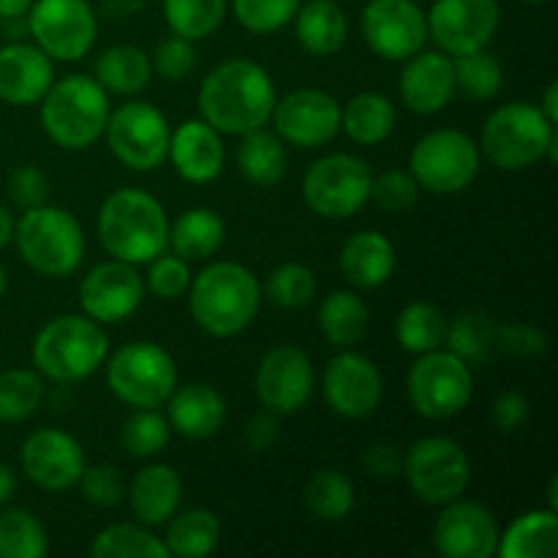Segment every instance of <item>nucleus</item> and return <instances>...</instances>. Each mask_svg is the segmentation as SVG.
<instances>
[{
  "mask_svg": "<svg viewBox=\"0 0 558 558\" xmlns=\"http://www.w3.org/2000/svg\"><path fill=\"white\" fill-rule=\"evenodd\" d=\"M548 341L545 332L532 325H501L499 327V352L515 354V357H534L543 354Z\"/></svg>",
  "mask_w": 558,
  "mask_h": 558,
  "instance_id": "53",
  "label": "nucleus"
},
{
  "mask_svg": "<svg viewBox=\"0 0 558 558\" xmlns=\"http://www.w3.org/2000/svg\"><path fill=\"white\" fill-rule=\"evenodd\" d=\"M278 439V425L270 414H259L245 425V445L256 452H265Z\"/></svg>",
  "mask_w": 558,
  "mask_h": 558,
  "instance_id": "56",
  "label": "nucleus"
},
{
  "mask_svg": "<svg viewBox=\"0 0 558 558\" xmlns=\"http://www.w3.org/2000/svg\"><path fill=\"white\" fill-rule=\"evenodd\" d=\"M14 216H11L9 207L0 205V251L14 240Z\"/></svg>",
  "mask_w": 558,
  "mask_h": 558,
  "instance_id": "59",
  "label": "nucleus"
},
{
  "mask_svg": "<svg viewBox=\"0 0 558 558\" xmlns=\"http://www.w3.org/2000/svg\"><path fill=\"white\" fill-rule=\"evenodd\" d=\"M238 167L243 178L248 183L259 185V189H270V185L281 183L289 169L287 147H283L281 136L265 129L248 131V134L240 136Z\"/></svg>",
  "mask_w": 558,
  "mask_h": 558,
  "instance_id": "33",
  "label": "nucleus"
},
{
  "mask_svg": "<svg viewBox=\"0 0 558 558\" xmlns=\"http://www.w3.org/2000/svg\"><path fill=\"white\" fill-rule=\"evenodd\" d=\"M41 125L63 150H87L101 140L109 120V93L96 76L69 74L52 82L41 101Z\"/></svg>",
  "mask_w": 558,
  "mask_h": 558,
  "instance_id": "4",
  "label": "nucleus"
},
{
  "mask_svg": "<svg viewBox=\"0 0 558 558\" xmlns=\"http://www.w3.org/2000/svg\"><path fill=\"white\" fill-rule=\"evenodd\" d=\"M107 385L125 407L161 409L178 387V365L158 343H125L107 363Z\"/></svg>",
  "mask_w": 558,
  "mask_h": 558,
  "instance_id": "8",
  "label": "nucleus"
},
{
  "mask_svg": "<svg viewBox=\"0 0 558 558\" xmlns=\"http://www.w3.org/2000/svg\"><path fill=\"white\" fill-rule=\"evenodd\" d=\"M409 401L425 420H450L472 401V365L445 347L417 354L407 379Z\"/></svg>",
  "mask_w": 558,
  "mask_h": 558,
  "instance_id": "11",
  "label": "nucleus"
},
{
  "mask_svg": "<svg viewBox=\"0 0 558 558\" xmlns=\"http://www.w3.org/2000/svg\"><path fill=\"white\" fill-rule=\"evenodd\" d=\"M539 112L545 114V120H548L550 125H556V129H558V82H550V85L545 87V96H543V104H539Z\"/></svg>",
  "mask_w": 558,
  "mask_h": 558,
  "instance_id": "57",
  "label": "nucleus"
},
{
  "mask_svg": "<svg viewBox=\"0 0 558 558\" xmlns=\"http://www.w3.org/2000/svg\"><path fill=\"white\" fill-rule=\"evenodd\" d=\"M14 488H16L14 469L5 466V463H0V505L11 499V494H14Z\"/></svg>",
  "mask_w": 558,
  "mask_h": 558,
  "instance_id": "60",
  "label": "nucleus"
},
{
  "mask_svg": "<svg viewBox=\"0 0 558 558\" xmlns=\"http://www.w3.org/2000/svg\"><path fill=\"white\" fill-rule=\"evenodd\" d=\"M227 16V0H163V20L174 36L199 41L216 33Z\"/></svg>",
  "mask_w": 558,
  "mask_h": 558,
  "instance_id": "42",
  "label": "nucleus"
},
{
  "mask_svg": "<svg viewBox=\"0 0 558 558\" xmlns=\"http://www.w3.org/2000/svg\"><path fill=\"white\" fill-rule=\"evenodd\" d=\"M167 537H163V545H167L169 556L178 558H199L210 556L213 550L221 543V523L213 515L210 510H183L174 512L169 518Z\"/></svg>",
  "mask_w": 558,
  "mask_h": 558,
  "instance_id": "37",
  "label": "nucleus"
},
{
  "mask_svg": "<svg viewBox=\"0 0 558 558\" xmlns=\"http://www.w3.org/2000/svg\"><path fill=\"white\" fill-rule=\"evenodd\" d=\"M31 5L33 0H0V20H20Z\"/></svg>",
  "mask_w": 558,
  "mask_h": 558,
  "instance_id": "58",
  "label": "nucleus"
},
{
  "mask_svg": "<svg viewBox=\"0 0 558 558\" xmlns=\"http://www.w3.org/2000/svg\"><path fill=\"white\" fill-rule=\"evenodd\" d=\"M428 20V36L450 58L485 49L499 31V0H434Z\"/></svg>",
  "mask_w": 558,
  "mask_h": 558,
  "instance_id": "15",
  "label": "nucleus"
},
{
  "mask_svg": "<svg viewBox=\"0 0 558 558\" xmlns=\"http://www.w3.org/2000/svg\"><path fill=\"white\" fill-rule=\"evenodd\" d=\"M169 161L189 183H213L221 174L227 150L221 134L205 120H185L172 131L169 140Z\"/></svg>",
  "mask_w": 558,
  "mask_h": 558,
  "instance_id": "25",
  "label": "nucleus"
},
{
  "mask_svg": "<svg viewBox=\"0 0 558 558\" xmlns=\"http://www.w3.org/2000/svg\"><path fill=\"white\" fill-rule=\"evenodd\" d=\"M256 396L272 414H294L314 396V365L298 347H278L256 368Z\"/></svg>",
  "mask_w": 558,
  "mask_h": 558,
  "instance_id": "22",
  "label": "nucleus"
},
{
  "mask_svg": "<svg viewBox=\"0 0 558 558\" xmlns=\"http://www.w3.org/2000/svg\"><path fill=\"white\" fill-rule=\"evenodd\" d=\"M558 129L539 107L526 101L501 104L488 114L480 136V153L505 172H521L543 158L556 161Z\"/></svg>",
  "mask_w": 558,
  "mask_h": 558,
  "instance_id": "5",
  "label": "nucleus"
},
{
  "mask_svg": "<svg viewBox=\"0 0 558 558\" xmlns=\"http://www.w3.org/2000/svg\"><path fill=\"white\" fill-rule=\"evenodd\" d=\"M360 27L371 52L396 63L412 58L428 41V20L414 0H371Z\"/></svg>",
  "mask_w": 558,
  "mask_h": 558,
  "instance_id": "16",
  "label": "nucleus"
},
{
  "mask_svg": "<svg viewBox=\"0 0 558 558\" xmlns=\"http://www.w3.org/2000/svg\"><path fill=\"white\" fill-rule=\"evenodd\" d=\"M85 499L96 507H114L125 494L120 469L112 463H98V466H85L80 483Z\"/></svg>",
  "mask_w": 558,
  "mask_h": 558,
  "instance_id": "50",
  "label": "nucleus"
},
{
  "mask_svg": "<svg viewBox=\"0 0 558 558\" xmlns=\"http://www.w3.org/2000/svg\"><path fill=\"white\" fill-rule=\"evenodd\" d=\"M20 463L27 480L49 494L74 488L87 466L80 441L60 428L33 430L22 445Z\"/></svg>",
  "mask_w": 558,
  "mask_h": 558,
  "instance_id": "19",
  "label": "nucleus"
},
{
  "mask_svg": "<svg viewBox=\"0 0 558 558\" xmlns=\"http://www.w3.org/2000/svg\"><path fill=\"white\" fill-rule=\"evenodd\" d=\"M14 240L27 267L44 278H65L85 259V232L63 207L38 205L22 210Z\"/></svg>",
  "mask_w": 558,
  "mask_h": 558,
  "instance_id": "7",
  "label": "nucleus"
},
{
  "mask_svg": "<svg viewBox=\"0 0 558 558\" xmlns=\"http://www.w3.org/2000/svg\"><path fill=\"white\" fill-rule=\"evenodd\" d=\"M5 287H9V278H5L3 265H0V298H3V294H5Z\"/></svg>",
  "mask_w": 558,
  "mask_h": 558,
  "instance_id": "61",
  "label": "nucleus"
},
{
  "mask_svg": "<svg viewBox=\"0 0 558 558\" xmlns=\"http://www.w3.org/2000/svg\"><path fill=\"white\" fill-rule=\"evenodd\" d=\"M98 240L112 259L147 265L169 248V218L161 202L142 189H118L98 210Z\"/></svg>",
  "mask_w": 558,
  "mask_h": 558,
  "instance_id": "2",
  "label": "nucleus"
},
{
  "mask_svg": "<svg viewBox=\"0 0 558 558\" xmlns=\"http://www.w3.org/2000/svg\"><path fill=\"white\" fill-rule=\"evenodd\" d=\"M303 0H232V11L240 25L251 33H276L287 27L298 14Z\"/></svg>",
  "mask_w": 558,
  "mask_h": 558,
  "instance_id": "47",
  "label": "nucleus"
},
{
  "mask_svg": "<svg viewBox=\"0 0 558 558\" xmlns=\"http://www.w3.org/2000/svg\"><path fill=\"white\" fill-rule=\"evenodd\" d=\"M401 90L403 104L414 114H436L452 101L456 96V69L447 52H414L412 58L403 60L401 71Z\"/></svg>",
  "mask_w": 558,
  "mask_h": 558,
  "instance_id": "23",
  "label": "nucleus"
},
{
  "mask_svg": "<svg viewBox=\"0 0 558 558\" xmlns=\"http://www.w3.org/2000/svg\"><path fill=\"white\" fill-rule=\"evenodd\" d=\"M27 31L49 58L74 63L96 44L98 22L87 0H33L27 9Z\"/></svg>",
  "mask_w": 558,
  "mask_h": 558,
  "instance_id": "14",
  "label": "nucleus"
},
{
  "mask_svg": "<svg viewBox=\"0 0 558 558\" xmlns=\"http://www.w3.org/2000/svg\"><path fill=\"white\" fill-rule=\"evenodd\" d=\"M447 316L439 305L428 300H414L403 305L396 319V338L403 352L425 354L445 347Z\"/></svg>",
  "mask_w": 558,
  "mask_h": 558,
  "instance_id": "38",
  "label": "nucleus"
},
{
  "mask_svg": "<svg viewBox=\"0 0 558 558\" xmlns=\"http://www.w3.org/2000/svg\"><path fill=\"white\" fill-rule=\"evenodd\" d=\"M265 294L278 308H305L316 298V276L300 262H287L267 276Z\"/></svg>",
  "mask_w": 558,
  "mask_h": 558,
  "instance_id": "46",
  "label": "nucleus"
},
{
  "mask_svg": "<svg viewBox=\"0 0 558 558\" xmlns=\"http://www.w3.org/2000/svg\"><path fill=\"white\" fill-rule=\"evenodd\" d=\"M145 300V281L136 265L109 259L93 267L80 283V305L98 325H118L131 319Z\"/></svg>",
  "mask_w": 558,
  "mask_h": 558,
  "instance_id": "18",
  "label": "nucleus"
},
{
  "mask_svg": "<svg viewBox=\"0 0 558 558\" xmlns=\"http://www.w3.org/2000/svg\"><path fill=\"white\" fill-rule=\"evenodd\" d=\"M434 526V545L445 558H490L499 548V523L480 501L452 499L441 505Z\"/></svg>",
  "mask_w": 558,
  "mask_h": 558,
  "instance_id": "20",
  "label": "nucleus"
},
{
  "mask_svg": "<svg viewBox=\"0 0 558 558\" xmlns=\"http://www.w3.org/2000/svg\"><path fill=\"white\" fill-rule=\"evenodd\" d=\"M93 558H167L161 537L136 523H112L96 534L90 545Z\"/></svg>",
  "mask_w": 558,
  "mask_h": 558,
  "instance_id": "40",
  "label": "nucleus"
},
{
  "mask_svg": "<svg viewBox=\"0 0 558 558\" xmlns=\"http://www.w3.org/2000/svg\"><path fill=\"white\" fill-rule=\"evenodd\" d=\"M322 390L332 412L347 420H363L379 409L385 381L365 354L341 352L327 363Z\"/></svg>",
  "mask_w": 558,
  "mask_h": 558,
  "instance_id": "21",
  "label": "nucleus"
},
{
  "mask_svg": "<svg viewBox=\"0 0 558 558\" xmlns=\"http://www.w3.org/2000/svg\"><path fill=\"white\" fill-rule=\"evenodd\" d=\"M316 325L332 347L352 349L354 343L363 341L365 330H368V305L363 303L360 294L338 289L322 300Z\"/></svg>",
  "mask_w": 558,
  "mask_h": 558,
  "instance_id": "34",
  "label": "nucleus"
},
{
  "mask_svg": "<svg viewBox=\"0 0 558 558\" xmlns=\"http://www.w3.org/2000/svg\"><path fill=\"white\" fill-rule=\"evenodd\" d=\"M49 554V539L41 521L27 510L0 512V558H44Z\"/></svg>",
  "mask_w": 558,
  "mask_h": 558,
  "instance_id": "43",
  "label": "nucleus"
},
{
  "mask_svg": "<svg viewBox=\"0 0 558 558\" xmlns=\"http://www.w3.org/2000/svg\"><path fill=\"white\" fill-rule=\"evenodd\" d=\"M150 63H153V71L161 74L163 80H183V76L191 74L196 65L194 41H189V38L183 36L163 38V41H158Z\"/></svg>",
  "mask_w": 558,
  "mask_h": 558,
  "instance_id": "51",
  "label": "nucleus"
},
{
  "mask_svg": "<svg viewBox=\"0 0 558 558\" xmlns=\"http://www.w3.org/2000/svg\"><path fill=\"white\" fill-rule=\"evenodd\" d=\"M371 172L363 158L352 153H330L308 167L303 178V199L316 216L343 221L371 202Z\"/></svg>",
  "mask_w": 558,
  "mask_h": 558,
  "instance_id": "10",
  "label": "nucleus"
},
{
  "mask_svg": "<svg viewBox=\"0 0 558 558\" xmlns=\"http://www.w3.org/2000/svg\"><path fill=\"white\" fill-rule=\"evenodd\" d=\"M490 420L501 434H515L529 420V398L521 390H505L494 398Z\"/></svg>",
  "mask_w": 558,
  "mask_h": 558,
  "instance_id": "54",
  "label": "nucleus"
},
{
  "mask_svg": "<svg viewBox=\"0 0 558 558\" xmlns=\"http://www.w3.org/2000/svg\"><path fill=\"white\" fill-rule=\"evenodd\" d=\"M276 85L259 63L245 58L216 65L199 85V112L218 134L243 136L265 129L276 107Z\"/></svg>",
  "mask_w": 558,
  "mask_h": 558,
  "instance_id": "1",
  "label": "nucleus"
},
{
  "mask_svg": "<svg viewBox=\"0 0 558 558\" xmlns=\"http://www.w3.org/2000/svg\"><path fill=\"white\" fill-rule=\"evenodd\" d=\"M227 238L223 218L210 207L185 210L174 223H169V248L185 262H199L216 254Z\"/></svg>",
  "mask_w": 558,
  "mask_h": 558,
  "instance_id": "31",
  "label": "nucleus"
},
{
  "mask_svg": "<svg viewBox=\"0 0 558 558\" xmlns=\"http://www.w3.org/2000/svg\"><path fill=\"white\" fill-rule=\"evenodd\" d=\"M169 420L158 409H134L120 430V445L131 458H153L167 447Z\"/></svg>",
  "mask_w": 558,
  "mask_h": 558,
  "instance_id": "45",
  "label": "nucleus"
},
{
  "mask_svg": "<svg viewBox=\"0 0 558 558\" xmlns=\"http://www.w3.org/2000/svg\"><path fill=\"white\" fill-rule=\"evenodd\" d=\"M403 472L414 496L434 507L463 496L472 483V461L450 436H425L414 441L403 456Z\"/></svg>",
  "mask_w": 558,
  "mask_h": 558,
  "instance_id": "12",
  "label": "nucleus"
},
{
  "mask_svg": "<svg viewBox=\"0 0 558 558\" xmlns=\"http://www.w3.org/2000/svg\"><path fill=\"white\" fill-rule=\"evenodd\" d=\"M521 3H543V0H521Z\"/></svg>",
  "mask_w": 558,
  "mask_h": 558,
  "instance_id": "62",
  "label": "nucleus"
},
{
  "mask_svg": "<svg viewBox=\"0 0 558 558\" xmlns=\"http://www.w3.org/2000/svg\"><path fill=\"white\" fill-rule=\"evenodd\" d=\"M167 420L169 428L178 430L183 439H210L227 420V401L207 381H191V385L174 387L167 401Z\"/></svg>",
  "mask_w": 558,
  "mask_h": 558,
  "instance_id": "26",
  "label": "nucleus"
},
{
  "mask_svg": "<svg viewBox=\"0 0 558 558\" xmlns=\"http://www.w3.org/2000/svg\"><path fill=\"white\" fill-rule=\"evenodd\" d=\"M153 63L140 47L118 44V47L104 49L96 60V82L107 93L118 96H136L150 85Z\"/></svg>",
  "mask_w": 558,
  "mask_h": 558,
  "instance_id": "35",
  "label": "nucleus"
},
{
  "mask_svg": "<svg viewBox=\"0 0 558 558\" xmlns=\"http://www.w3.org/2000/svg\"><path fill=\"white\" fill-rule=\"evenodd\" d=\"M343 278L357 289H376L390 281L396 270V248L376 229L352 234L338 256Z\"/></svg>",
  "mask_w": 558,
  "mask_h": 558,
  "instance_id": "28",
  "label": "nucleus"
},
{
  "mask_svg": "<svg viewBox=\"0 0 558 558\" xmlns=\"http://www.w3.org/2000/svg\"><path fill=\"white\" fill-rule=\"evenodd\" d=\"M109 341L98 322L85 314H63L41 327L33 341V365L49 381H82L107 363Z\"/></svg>",
  "mask_w": 558,
  "mask_h": 558,
  "instance_id": "6",
  "label": "nucleus"
},
{
  "mask_svg": "<svg viewBox=\"0 0 558 558\" xmlns=\"http://www.w3.org/2000/svg\"><path fill=\"white\" fill-rule=\"evenodd\" d=\"M420 185L412 178V172H403V169H390V172H381L379 178L371 180V199L387 213H403L417 202Z\"/></svg>",
  "mask_w": 558,
  "mask_h": 558,
  "instance_id": "49",
  "label": "nucleus"
},
{
  "mask_svg": "<svg viewBox=\"0 0 558 558\" xmlns=\"http://www.w3.org/2000/svg\"><path fill=\"white\" fill-rule=\"evenodd\" d=\"M54 82V60L36 44L0 47V101L33 107Z\"/></svg>",
  "mask_w": 558,
  "mask_h": 558,
  "instance_id": "24",
  "label": "nucleus"
},
{
  "mask_svg": "<svg viewBox=\"0 0 558 558\" xmlns=\"http://www.w3.org/2000/svg\"><path fill=\"white\" fill-rule=\"evenodd\" d=\"M292 22L294 36H298L300 47L305 52L327 58V54H336L347 44L349 22L336 0H308V3H300Z\"/></svg>",
  "mask_w": 558,
  "mask_h": 558,
  "instance_id": "29",
  "label": "nucleus"
},
{
  "mask_svg": "<svg viewBox=\"0 0 558 558\" xmlns=\"http://www.w3.org/2000/svg\"><path fill=\"white\" fill-rule=\"evenodd\" d=\"M270 120L281 142L314 150L336 140L341 131V104L319 87H300L276 101Z\"/></svg>",
  "mask_w": 558,
  "mask_h": 558,
  "instance_id": "17",
  "label": "nucleus"
},
{
  "mask_svg": "<svg viewBox=\"0 0 558 558\" xmlns=\"http://www.w3.org/2000/svg\"><path fill=\"white\" fill-rule=\"evenodd\" d=\"M341 129L357 145H381L396 129V107L381 93H357L341 107Z\"/></svg>",
  "mask_w": 558,
  "mask_h": 558,
  "instance_id": "32",
  "label": "nucleus"
},
{
  "mask_svg": "<svg viewBox=\"0 0 558 558\" xmlns=\"http://www.w3.org/2000/svg\"><path fill=\"white\" fill-rule=\"evenodd\" d=\"M44 401V381L36 371L11 368L0 374V423H25Z\"/></svg>",
  "mask_w": 558,
  "mask_h": 558,
  "instance_id": "44",
  "label": "nucleus"
},
{
  "mask_svg": "<svg viewBox=\"0 0 558 558\" xmlns=\"http://www.w3.org/2000/svg\"><path fill=\"white\" fill-rule=\"evenodd\" d=\"M259 305V281L238 262H213L199 276L191 278V316L213 338L240 336L256 319Z\"/></svg>",
  "mask_w": 558,
  "mask_h": 558,
  "instance_id": "3",
  "label": "nucleus"
},
{
  "mask_svg": "<svg viewBox=\"0 0 558 558\" xmlns=\"http://www.w3.org/2000/svg\"><path fill=\"white\" fill-rule=\"evenodd\" d=\"M558 554V515L554 507L523 512L499 537L501 558H554Z\"/></svg>",
  "mask_w": 558,
  "mask_h": 558,
  "instance_id": "30",
  "label": "nucleus"
},
{
  "mask_svg": "<svg viewBox=\"0 0 558 558\" xmlns=\"http://www.w3.org/2000/svg\"><path fill=\"white\" fill-rule=\"evenodd\" d=\"M365 472L376 480H392L403 472V452L390 441H376L360 458Z\"/></svg>",
  "mask_w": 558,
  "mask_h": 558,
  "instance_id": "55",
  "label": "nucleus"
},
{
  "mask_svg": "<svg viewBox=\"0 0 558 558\" xmlns=\"http://www.w3.org/2000/svg\"><path fill=\"white\" fill-rule=\"evenodd\" d=\"M305 507L316 521H343L354 510L352 480L338 469H319L305 485Z\"/></svg>",
  "mask_w": 558,
  "mask_h": 558,
  "instance_id": "39",
  "label": "nucleus"
},
{
  "mask_svg": "<svg viewBox=\"0 0 558 558\" xmlns=\"http://www.w3.org/2000/svg\"><path fill=\"white\" fill-rule=\"evenodd\" d=\"M445 349L466 365L488 363L499 352V325L488 314L466 311L447 322Z\"/></svg>",
  "mask_w": 558,
  "mask_h": 558,
  "instance_id": "36",
  "label": "nucleus"
},
{
  "mask_svg": "<svg viewBox=\"0 0 558 558\" xmlns=\"http://www.w3.org/2000/svg\"><path fill=\"white\" fill-rule=\"evenodd\" d=\"M107 145L123 167L134 172H153L169 156L172 129L158 107L147 101H125L112 109L107 120Z\"/></svg>",
  "mask_w": 558,
  "mask_h": 558,
  "instance_id": "13",
  "label": "nucleus"
},
{
  "mask_svg": "<svg viewBox=\"0 0 558 558\" xmlns=\"http://www.w3.org/2000/svg\"><path fill=\"white\" fill-rule=\"evenodd\" d=\"M5 191H9L11 205L20 207V210H31V207H38L47 202L49 180L41 169L33 167V163H25V167H16L9 174Z\"/></svg>",
  "mask_w": 558,
  "mask_h": 558,
  "instance_id": "52",
  "label": "nucleus"
},
{
  "mask_svg": "<svg viewBox=\"0 0 558 558\" xmlns=\"http://www.w3.org/2000/svg\"><path fill=\"white\" fill-rule=\"evenodd\" d=\"M129 499L136 521L145 526H161L180 510L183 480L167 463H153V466L136 472L129 488Z\"/></svg>",
  "mask_w": 558,
  "mask_h": 558,
  "instance_id": "27",
  "label": "nucleus"
},
{
  "mask_svg": "<svg viewBox=\"0 0 558 558\" xmlns=\"http://www.w3.org/2000/svg\"><path fill=\"white\" fill-rule=\"evenodd\" d=\"M150 270H147V289H150L156 298L161 300H178L189 292L191 287V262H185L178 254H158L156 259L147 262Z\"/></svg>",
  "mask_w": 558,
  "mask_h": 558,
  "instance_id": "48",
  "label": "nucleus"
},
{
  "mask_svg": "<svg viewBox=\"0 0 558 558\" xmlns=\"http://www.w3.org/2000/svg\"><path fill=\"white\" fill-rule=\"evenodd\" d=\"M456 69V93H463L472 101H490L499 96L505 85V71L501 63L488 49H474V52L452 58Z\"/></svg>",
  "mask_w": 558,
  "mask_h": 558,
  "instance_id": "41",
  "label": "nucleus"
},
{
  "mask_svg": "<svg viewBox=\"0 0 558 558\" xmlns=\"http://www.w3.org/2000/svg\"><path fill=\"white\" fill-rule=\"evenodd\" d=\"M483 153L469 134L436 129L420 136L409 156V172L430 194H461L477 180Z\"/></svg>",
  "mask_w": 558,
  "mask_h": 558,
  "instance_id": "9",
  "label": "nucleus"
}]
</instances>
